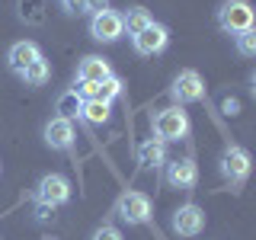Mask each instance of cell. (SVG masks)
I'll list each match as a JSON object with an SVG mask.
<instances>
[{
	"mask_svg": "<svg viewBox=\"0 0 256 240\" xmlns=\"http://www.w3.org/2000/svg\"><path fill=\"white\" fill-rule=\"evenodd\" d=\"M106 77H112V68H109L106 58H100V54H86V58L77 64V80L80 84H102Z\"/></svg>",
	"mask_w": 256,
	"mask_h": 240,
	"instance_id": "cell-12",
	"label": "cell"
},
{
	"mask_svg": "<svg viewBox=\"0 0 256 240\" xmlns=\"http://www.w3.org/2000/svg\"><path fill=\"white\" fill-rule=\"evenodd\" d=\"M189 134V116L182 112V106H170L160 109L154 116V138L170 144V141H182Z\"/></svg>",
	"mask_w": 256,
	"mask_h": 240,
	"instance_id": "cell-1",
	"label": "cell"
},
{
	"mask_svg": "<svg viewBox=\"0 0 256 240\" xmlns=\"http://www.w3.org/2000/svg\"><path fill=\"white\" fill-rule=\"evenodd\" d=\"M221 173L230 182H244L250 176V154L244 148H228L221 154Z\"/></svg>",
	"mask_w": 256,
	"mask_h": 240,
	"instance_id": "cell-10",
	"label": "cell"
},
{
	"mask_svg": "<svg viewBox=\"0 0 256 240\" xmlns=\"http://www.w3.org/2000/svg\"><path fill=\"white\" fill-rule=\"evenodd\" d=\"M166 42H170V36H166V29L157 26V22H150L148 29H141L138 36H132L134 52L144 54V58H150V54H160V52L166 48Z\"/></svg>",
	"mask_w": 256,
	"mask_h": 240,
	"instance_id": "cell-9",
	"label": "cell"
},
{
	"mask_svg": "<svg viewBox=\"0 0 256 240\" xmlns=\"http://www.w3.org/2000/svg\"><path fill=\"white\" fill-rule=\"evenodd\" d=\"M42 58V48H38L36 42H16L10 48V54H6V61H10V68L16 70V74H22V70L29 68L32 61Z\"/></svg>",
	"mask_w": 256,
	"mask_h": 240,
	"instance_id": "cell-13",
	"label": "cell"
},
{
	"mask_svg": "<svg viewBox=\"0 0 256 240\" xmlns=\"http://www.w3.org/2000/svg\"><path fill=\"white\" fill-rule=\"evenodd\" d=\"M166 182L173 189H196L198 182V166L192 157H176V160H166Z\"/></svg>",
	"mask_w": 256,
	"mask_h": 240,
	"instance_id": "cell-8",
	"label": "cell"
},
{
	"mask_svg": "<svg viewBox=\"0 0 256 240\" xmlns=\"http://www.w3.org/2000/svg\"><path fill=\"white\" fill-rule=\"evenodd\" d=\"M138 164L144 166V170H157V166H164L166 164V144L157 141V138L144 141L138 148Z\"/></svg>",
	"mask_w": 256,
	"mask_h": 240,
	"instance_id": "cell-14",
	"label": "cell"
},
{
	"mask_svg": "<svg viewBox=\"0 0 256 240\" xmlns=\"http://www.w3.org/2000/svg\"><path fill=\"white\" fill-rule=\"evenodd\" d=\"M70 198V182H68V176H61V173H48L38 180V186H36V202L38 205H48V208H58L64 205Z\"/></svg>",
	"mask_w": 256,
	"mask_h": 240,
	"instance_id": "cell-3",
	"label": "cell"
},
{
	"mask_svg": "<svg viewBox=\"0 0 256 240\" xmlns=\"http://www.w3.org/2000/svg\"><path fill=\"white\" fill-rule=\"evenodd\" d=\"M150 22H154V20H150V13L144 10V6H132L128 13H122V26L128 29V36H138V32L148 29Z\"/></svg>",
	"mask_w": 256,
	"mask_h": 240,
	"instance_id": "cell-17",
	"label": "cell"
},
{
	"mask_svg": "<svg viewBox=\"0 0 256 240\" xmlns=\"http://www.w3.org/2000/svg\"><path fill=\"white\" fill-rule=\"evenodd\" d=\"M224 112H228V116H234V112H237V100H224Z\"/></svg>",
	"mask_w": 256,
	"mask_h": 240,
	"instance_id": "cell-25",
	"label": "cell"
},
{
	"mask_svg": "<svg viewBox=\"0 0 256 240\" xmlns=\"http://www.w3.org/2000/svg\"><path fill=\"white\" fill-rule=\"evenodd\" d=\"M20 20L29 22V26H38L45 22V0H20Z\"/></svg>",
	"mask_w": 256,
	"mask_h": 240,
	"instance_id": "cell-18",
	"label": "cell"
},
{
	"mask_svg": "<svg viewBox=\"0 0 256 240\" xmlns=\"http://www.w3.org/2000/svg\"><path fill=\"white\" fill-rule=\"evenodd\" d=\"M90 36L96 42H118L125 36V26H122V13L116 10H100L93 13L90 20Z\"/></svg>",
	"mask_w": 256,
	"mask_h": 240,
	"instance_id": "cell-5",
	"label": "cell"
},
{
	"mask_svg": "<svg viewBox=\"0 0 256 240\" xmlns=\"http://www.w3.org/2000/svg\"><path fill=\"white\" fill-rule=\"evenodd\" d=\"M80 106H84V100H80L74 90L58 96V112H61V118H68V122H74V118L80 116Z\"/></svg>",
	"mask_w": 256,
	"mask_h": 240,
	"instance_id": "cell-19",
	"label": "cell"
},
{
	"mask_svg": "<svg viewBox=\"0 0 256 240\" xmlns=\"http://www.w3.org/2000/svg\"><path fill=\"white\" fill-rule=\"evenodd\" d=\"M237 52L244 54V58H253V54H256V32L253 29L237 36Z\"/></svg>",
	"mask_w": 256,
	"mask_h": 240,
	"instance_id": "cell-20",
	"label": "cell"
},
{
	"mask_svg": "<svg viewBox=\"0 0 256 240\" xmlns=\"http://www.w3.org/2000/svg\"><path fill=\"white\" fill-rule=\"evenodd\" d=\"M100 10H109V0H86V13H100Z\"/></svg>",
	"mask_w": 256,
	"mask_h": 240,
	"instance_id": "cell-23",
	"label": "cell"
},
{
	"mask_svg": "<svg viewBox=\"0 0 256 240\" xmlns=\"http://www.w3.org/2000/svg\"><path fill=\"white\" fill-rule=\"evenodd\" d=\"M20 77L26 80V86H45L48 80H52V64H48L45 58H38V61H32Z\"/></svg>",
	"mask_w": 256,
	"mask_h": 240,
	"instance_id": "cell-16",
	"label": "cell"
},
{
	"mask_svg": "<svg viewBox=\"0 0 256 240\" xmlns=\"http://www.w3.org/2000/svg\"><path fill=\"white\" fill-rule=\"evenodd\" d=\"M170 228H173V234H180V237H196V234L205 230V212L189 202V205H182V208L173 212Z\"/></svg>",
	"mask_w": 256,
	"mask_h": 240,
	"instance_id": "cell-6",
	"label": "cell"
},
{
	"mask_svg": "<svg viewBox=\"0 0 256 240\" xmlns=\"http://www.w3.org/2000/svg\"><path fill=\"white\" fill-rule=\"evenodd\" d=\"M61 4H64V10H68V13H86V0H61Z\"/></svg>",
	"mask_w": 256,
	"mask_h": 240,
	"instance_id": "cell-22",
	"label": "cell"
},
{
	"mask_svg": "<svg viewBox=\"0 0 256 240\" xmlns=\"http://www.w3.org/2000/svg\"><path fill=\"white\" fill-rule=\"evenodd\" d=\"M93 240H122V234H118V228H112V224H102L93 234Z\"/></svg>",
	"mask_w": 256,
	"mask_h": 240,
	"instance_id": "cell-21",
	"label": "cell"
},
{
	"mask_svg": "<svg viewBox=\"0 0 256 240\" xmlns=\"http://www.w3.org/2000/svg\"><path fill=\"white\" fill-rule=\"evenodd\" d=\"M170 96L176 102H198L205 96V84H202V77H198V70H180L173 80V86H170Z\"/></svg>",
	"mask_w": 256,
	"mask_h": 240,
	"instance_id": "cell-7",
	"label": "cell"
},
{
	"mask_svg": "<svg viewBox=\"0 0 256 240\" xmlns=\"http://www.w3.org/2000/svg\"><path fill=\"white\" fill-rule=\"evenodd\" d=\"M112 116L109 102H100V100H84V106H80V118H84L86 125H106Z\"/></svg>",
	"mask_w": 256,
	"mask_h": 240,
	"instance_id": "cell-15",
	"label": "cell"
},
{
	"mask_svg": "<svg viewBox=\"0 0 256 240\" xmlns=\"http://www.w3.org/2000/svg\"><path fill=\"white\" fill-rule=\"evenodd\" d=\"M218 22H221L224 32H230V36L250 32L253 29V6L246 4V0H228V4H221V10H218Z\"/></svg>",
	"mask_w": 256,
	"mask_h": 240,
	"instance_id": "cell-2",
	"label": "cell"
},
{
	"mask_svg": "<svg viewBox=\"0 0 256 240\" xmlns=\"http://www.w3.org/2000/svg\"><path fill=\"white\" fill-rule=\"evenodd\" d=\"M74 122H68V118H52V122L45 125V144L52 150H68L70 144H74Z\"/></svg>",
	"mask_w": 256,
	"mask_h": 240,
	"instance_id": "cell-11",
	"label": "cell"
},
{
	"mask_svg": "<svg viewBox=\"0 0 256 240\" xmlns=\"http://www.w3.org/2000/svg\"><path fill=\"white\" fill-rule=\"evenodd\" d=\"M116 212H118V218L128 221V224H148L150 214H154V205H150V198L144 196V192H125V196L118 198Z\"/></svg>",
	"mask_w": 256,
	"mask_h": 240,
	"instance_id": "cell-4",
	"label": "cell"
},
{
	"mask_svg": "<svg viewBox=\"0 0 256 240\" xmlns=\"http://www.w3.org/2000/svg\"><path fill=\"white\" fill-rule=\"evenodd\" d=\"M36 212H38V218H42V221H48L54 208H48V205H38V202H36Z\"/></svg>",
	"mask_w": 256,
	"mask_h": 240,
	"instance_id": "cell-24",
	"label": "cell"
}]
</instances>
